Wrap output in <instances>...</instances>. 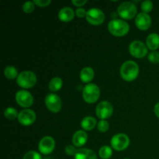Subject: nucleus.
Returning a JSON list of instances; mask_svg holds the SVG:
<instances>
[{
  "label": "nucleus",
  "mask_w": 159,
  "mask_h": 159,
  "mask_svg": "<svg viewBox=\"0 0 159 159\" xmlns=\"http://www.w3.org/2000/svg\"><path fill=\"white\" fill-rule=\"evenodd\" d=\"M94 71L90 67H85L82 68L80 72V79L85 83L90 82L94 78Z\"/></svg>",
  "instance_id": "obj_18"
},
{
  "label": "nucleus",
  "mask_w": 159,
  "mask_h": 159,
  "mask_svg": "<svg viewBox=\"0 0 159 159\" xmlns=\"http://www.w3.org/2000/svg\"><path fill=\"white\" fill-rule=\"evenodd\" d=\"M139 74V67L134 61H127L120 68L121 77L127 82H132Z\"/></svg>",
  "instance_id": "obj_1"
},
{
  "label": "nucleus",
  "mask_w": 159,
  "mask_h": 159,
  "mask_svg": "<svg viewBox=\"0 0 159 159\" xmlns=\"http://www.w3.org/2000/svg\"><path fill=\"white\" fill-rule=\"evenodd\" d=\"M129 51L134 57L142 58L147 55L148 47L141 40H134L129 46Z\"/></svg>",
  "instance_id": "obj_7"
},
{
  "label": "nucleus",
  "mask_w": 159,
  "mask_h": 159,
  "mask_svg": "<svg viewBox=\"0 0 159 159\" xmlns=\"http://www.w3.org/2000/svg\"><path fill=\"white\" fill-rule=\"evenodd\" d=\"M45 104L48 110L52 113H58L61 109V100L57 95L48 94L45 98Z\"/></svg>",
  "instance_id": "obj_10"
},
{
  "label": "nucleus",
  "mask_w": 159,
  "mask_h": 159,
  "mask_svg": "<svg viewBox=\"0 0 159 159\" xmlns=\"http://www.w3.org/2000/svg\"><path fill=\"white\" fill-rule=\"evenodd\" d=\"M137 7L133 2H124L121 3L117 9V12L120 16L125 20L133 19L137 14Z\"/></svg>",
  "instance_id": "obj_5"
},
{
  "label": "nucleus",
  "mask_w": 159,
  "mask_h": 159,
  "mask_svg": "<svg viewBox=\"0 0 159 159\" xmlns=\"http://www.w3.org/2000/svg\"><path fill=\"white\" fill-rule=\"evenodd\" d=\"M75 13L77 15V16H79V18H82L84 16H86L87 12L83 8H78L75 11Z\"/></svg>",
  "instance_id": "obj_32"
},
{
  "label": "nucleus",
  "mask_w": 159,
  "mask_h": 159,
  "mask_svg": "<svg viewBox=\"0 0 159 159\" xmlns=\"http://www.w3.org/2000/svg\"><path fill=\"white\" fill-rule=\"evenodd\" d=\"M18 121L23 126H30L36 120V114L32 110H23L19 113Z\"/></svg>",
  "instance_id": "obj_13"
},
{
  "label": "nucleus",
  "mask_w": 159,
  "mask_h": 159,
  "mask_svg": "<svg viewBox=\"0 0 159 159\" xmlns=\"http://www.w3.org/2000/svg\"><path fill=\"white\" fill-rule=\"evenodd\" d=\"M100 96V90L96 84L90 83L85 85L82 91L84 100L88 103H93L98 100Z\"/></svg>",
  "instance_id": "obj_3"
},
{
  "label": "nucleus",
  "mask_w": 159,
  "mask_h": 159,
  "mask_svg": "<svg viewBox=\"0 0 159 159\" xmlns=\"http://www.w3.org/2000/svg\"><path fill=\"white\" fill-rule=\"evenodd\" d=\"M85 18L90 24L98 26V25L102 24L104 22L105 15L101 9H97V8H93L87 11Z\"/></svg>",
  "instance_id": "obj_8"
},
{
  "label": "nucleus",
  "mask_w": 159,
  "mask_h": 159,
  "mask_svg": "<svg viewBox=\"0 0 159 159\" xmlns=\"http://www.w3.org/2000/svg\"><path fill=\"white\" fill-rule=\"evenodd\" d=\"M63 82L62 79L59 77H54L49 82V89L52 92H57L61 89Z\"/></svg>",
  "instance_id": "obj_21"
},
{
  "label": "nucleus",
  "mask_w": 159,
  "mask_h": 159,
  "mask_svg": "<svg viewBox=\"0 0 159 159\" xmlns=\"http://www.w3.org/2000/svg\"><path fill=\"white\" fill-rule=\"evenodd\" d=\"M65 152L66 153V155H69V156H72V155H75L77 151L75 150V148L73 145H68L66 146L65 149Z\"/></svg>",
  "instance_id": "obj_30"
},
{
  "label": "nucleus",
  "mask_w": 159,
  "mask_h": 159,
  "mask_svg": "<svg viewBox=\"0 0 159 159\" xmlns=\"http://www.w3.org/2000/svg\"><path fill=\"white\" fill-rule=\"evenodd\" d=\"M148 58V60L150 61L152 63H159V52H158V51H152V53L149 54Z\"/></svg>",
  "instance_id": "obj_29"
},
{
  "label": "nucleus",
  "mask_w": 159,
  "mask_h": 159,
  "mask_svg": "<svg viewBox=\"0 0 159 159\" xmlns=\"http://www.w3.org/2000/svg\"><path fill=\"white\" fill-rule=\"evenodd\" d=\"M96 120L93 116H85L81 122V126L85 130H91L96 127Z\"/></svg>",
  "instance_id": "obj_20"
},
{
  "label": "nucleus",
  "mask_w": 159,
  "mask_h": 159,
  "mask_svg": "<svg viewBox=\"0 0 159 159\" xmlns=\"http://www.w3.org/2000/svg\"><path fill=\"white\" fill-rule=\"evenodd\" d=\"M113 106L107 101H102L99 102L96 107V113L98 117L101 120H106L110 117L113 114Z\"/></svg>",
  "instance_id": "obj_9"
},
{
  "label": "nucleus",
  "mask_w": 159,
  "mask_h": 159,
  "mask_svg": "<svg viewBox=\"0 0 159 159\" xmlns=\"http://www.w3.org/2000/svg\"><path fill=\"white\" fill-rule=\"evenodd\" d=\"M152 9H153V3L150 0L144 1L142 2V4H141V9H142V11L144 13L150 12L152 10Z\"/></svg>",
  "instance_id": "obj_25"
},
{
  "label": "nucleus",
  "mask_w": 159,
  "mask_h": 159,
  "mask_svg": "<svg viewBox=\"0 0 159 159\" xmlns=\"http://www.w3.org/2000/svg\"><path fill=\"white\" fill-rule=\"evenodd\" d=\"M75 12L70 7L62 8L58 12V18L62 22H69L74 19Z\"/></svg>",
  "instance_id": "obj_17"
},
{
  "label": "nucleus",
  "mask_w": 159,
  "mask_h": 159,
  "mask_svg": "<svg viewBox=\"0 0 159 159\" xmlns=\"http://www.w3.org/2000/svg\"><path fill=\"white\" fill-rule=\"evenodd\" d=\"M88 135L84 130H78L75 133L72 138V143L75 147H82L86 143Z\"/></svg>",
  "instance_id": "obj_15"
},
{
  "label": "nucleus",
  "mask_w": 159,
  "mask_h": 159,
  "mask_svg": "<svg viewBox=\"0 0 159 159\" xmlns=\"http://www.w3.org/2000/svg\"><path fill=\"white\" fill-rule=\"evenodd\" d=\"M16 100L20 107L28 108L32 106L34 102V98L29 92L26 90H20L16 94Z\"/></svg>",
  "instance_id": "obj_11"
},
{
  "label": "nucleus",
  "mask_w": 159,
  "mask_h": 159,
  "mask_svg": "<svg viewBox=\"0 0 159 159\" xmlns=\"http://www.w3.org/2000/svg\"><path fill=\"white\" fill-rule=\"evenodd\" d=\"M71 2H72L73 5L77 6V7L81 8V6H84L87 2V1L86 0H72Z\"/></svg>",
  "instance_id": "obj_33"
},
{
  "label": "nucleus",
  "mask_w": 159,
  "mask_h": 159,
  "mask_svg": "<svg viewBox=\"0 0 159 159\" xmlns=\"http://www.w3.org/2000/svg\"><path fill=\"white\" fill-rule=\"evenodd\" d=\"M129 25L127 22L122 20H111L108 24V30L110 34L116 37H123L129 32Z\"/></svg>",
  "instance_id": "obj_2"
},
{
  "label": "nucleus",
  "mask_w": 159,
  "mask_h": 159,
  "mask_svg": "<svg viewBox=\"0 0 159 159\" xmlns=\"http://www.w3.org/2000/svg\"><path fill=\"white\" fill-rule=\"evenodd\" d=\"M55 147V141L54 138L50 136L43 137L39 143V151L43 155H49L54 151Z\"/></svg>",
  "instance_id": "obj_12"
},
{
  "label": "nucleus",
  "mask_w": 159,
  "mask_h": 159,
  "mask_svg": "<svg viewBox=\"0 0 159 159\" xmlns=\"http://www.w3.org/2000/svg\"><path fill=\"white\" fill-rule=\"evenodd\" d=\"M99 155L102 159H109L113 155L112 148L109 146H102L99 151Z\"/></svg>",
  "instance_id": "obj_23"
},
{
  "label": "nucleus",
  "mask_w": 159,
  "mask_h": 159,
  "mask_svg": "<svg viewBox=\"0 0 159 159\" xmlns=\"http://www.w3.org/2000/svg\"><path fill=\"white\" fill-rule=\"evenodd\" d=\"M110 144L114 150L121 152L127 148L130 144V139L128 136L124 134H117L112 138Z\"/></svg>",
  "instance_id": "obj_6"
},
{
  "label": "nucleus",
  "mask_w": 159,
  "mask_h": 159,
  "mask_svg": "<svg viewBox=\"0 0 159 159\" xmlns=\"http://www.w3.org/2000/svg\"><path fill=\"white\" fill-rule=\"evenodd\" d=\"M23 159H42V158L40 154L37 153V152L30 151V152H28L27 153L25 154V155L23 156Z\"/></svg>",
  "instance_id": "obj_28"
},
{
  "label": "nucleus",
  "mask_w": 159,
  "mask_h": 159,
  "mask_svg": "<svg viewBox=\"0 0 159 159\" xmlns=\"http://www.w3.org/2000/svg\"><path fill=\"white\" fill-rule=\"evenodd\" d=\"M135 24L138 29L141 30H146L152 25V19L148 13L141 12L138 14L135 19Z\"/></svg>",
  "instance_id": "obj_14"
},
{
  "label": "nucleus",
  "mask_w": 159,
  "mask_h": 159,
  "mask_svg": "<svg viewBox=\"0 0 159 159\" xmlns=\"http://www.w3.org/2000/svg\"><path fill=\"white\" fill-rule=\"evenodd\" d=\"M98 130L100 132H107L109 129V123L106 120H101L97 124Z\"/></svg>",
  "instance_id": "obj_27"
},
{
  "label": "nucleus",
  "mask_w": 159,
  "mask_h": 159,
  "mask_svg": "<svg viewBox=\"0 0 159 159\" xmlns=\"http://www.w3.org/2000/svg\"><path fill=\"white\" fill-rule=\"evenodd\" d=\"M35 5L34 2H26L23 5V10L25 13H31L34 10Z\"/></svg>",
  "instance_id": "obj_26"
},
{
  "label": "nucleus",
  "mask_w": 159,
  "mask_h": 159,
  "mask_svg": "<svg viewBox=\"0 0 159 159\" xmlns=\"http://www.w3.org/2000/svg\"><path fill=\"white\" fill-rule=\"evenodd\" d=\"M4 75L9 79H14L19 75L16 68L13 66L6 67L4 70Z\"/></svg>",
  "instance_id": "obj_22"
},
{
  "label": "nucleus",
  "mask_w": 159,
  "mask_h": 159,
  "mask_svg": "<svg viewBox=\"0 0 159 159\" xmlns=\"http://www.w3.org/2000/svg\"><path fill=\"white\" fill-rule=\"evenodd\" d=\"M44 159H48V158H44Z\"/></svg>",
  "instance_id": "obj_35"
},
{
  "label": "nucleus",
  "mask_w": 159,
  "mask_h": 159,
  "mask_svg": "<svg viewBox=\"0 0 159 159\" xmlns=\"http://www.w3.org/2000/svg\"><path fill=\"white\" fill-rule=\"evenodd\" d=\"M37 82V76L30 71H25L19 74L16 83L23 89H30L34 86Z\"/></svg>",
  "instance_id": "obj_4"
},
{
  "label": "nucleus",
  "mask_w": 159,
  "mask_h": 159,
  "mask_svg": "<svg viewBox=\"0 0 159 159\" xmlns=\"http://www.w3.org/2000/svg\"><path fill=\"white\" fill-rule=\"evenodd\" d=\"M34 4L37 5L40 7H46L48 5L51 4V0H34Z\"/></svg>",
  "instance_id": "obj_31"
},
{
  "label": "nucleus",
  "mask_w": 159,
  "mask_h": 159,
  "mask_svg": "<svg viewBox=\"0 0 159 159\" xmlns=\"http://www.w3.org/2000/svg\"><path fill=\"white\" fill-rule=\"evenodd\" d=\"M154 112H155V115L159 118V102L155 106V108H154Z\"/></svg>",
  "instance_id": "obj_34"
},
{
  "label": "nucleus",
  "mask_w": 159,
  "mask_h": 159,
  "mask_svg": "<svg viewBox=\"0 0 159 159\" xmlns=\"http://www.w3.org/2000/svg\"><path fill=\"white\" fill-rule=\"evenodd\" d=\"M125 159H128V158H125Z\"/></svg>",
  "instance_id": "obj_36"
},
{
  "label": "nucleus",
  "mask_w": 159,
  "mask_h": 159,
  "mask_svg": "<svg viewBox=\"0 0 159 159\" xmlns=\"http://www.w3.org/2000/svg\"><path fill=\"white\" fill-rule=\"evenodd\" d=\"M4 116L9 120H14L15 118L18 117L19 114L16 109L12 108V107H8L7 109L5 110Z\"/></svg>",
  "instance_id": "obj_24"
},
{
  "label": "nucleus",
  "mask_w": 159,
  "mask_h": 159,
  "mask_svg": "<svg viewBox=\"0 0 159 159\" xmlns=\"http://www.w3.org/2000/svg\"><path fill=\"white\" fill-rule=\"evenodd\" d=\"M75 159H97L96 153L91 149H79L75 155Z\"/></svg>",
  "instance_id": "obj_16"
},
{
  "label": "nucleus",
  "mask_w": 159,
  "mask_h": 159,
  "mask_svg": "<svg viewBox=\"0 0 159 159\" xmlns=\"http://www.w3.org/2000/svg\"><path fill=\"white\" fill-rule=\"evenodd\" d=\"M148 48L155 51L159 48V35L157 34H151L146 40Z\"/></svg>",
  "instance_id": "obj_19"
}]
</instances>
